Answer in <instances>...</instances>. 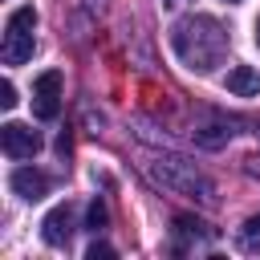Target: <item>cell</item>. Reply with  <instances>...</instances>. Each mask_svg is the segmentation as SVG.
I'll return each instance as SVG.
<instances>
[{"instance_id":"1","label":"cell","mask_w":260,"mask_h":260,"mask_svg":"<svg viewBox=\"0 0 260 260\" xmlns=\"http://www.w3.org/2000/svg\"><path fill=\"white\" fill-rule=\"evenodd\" d=\"M146 175H150L162 191L191 195V199H199V203H211V199H215L211 179L199 175L195 162H187V158H154V162H146Z\"/></svg>"},{"instance_id":"2","label":"cell","mask_w":260,"mask_h":260,"mask_svg":"<svg viewBox=\"0 0 260 260\" xmlns=\"http://www.w3.org/2000/svg\"><path fill=\"white\" fill-rule=\"evenodd\" d=\"M32 28H37L32 8H16L8 16V24H4V65H24L32 57V45H37Z\"/></svg>"},{"instance_id":"3","label":"cell","mask_w":260,"mask_h":260,"mask_svg":"<svg viewBox=\"0 0 260 260\" xmlns=\"http://www.w3.org/2000/svg\"><path fill=\"white\" fill-rule=\"evenodd\" d=\"M61 110V73L57 69H45L37 81H32V114L37 118H57Z\"/></svg>"},{"instance_id":"4","label":"cell","mask_w":260,"mask_h":260,"mask_svg":"<svg viewBox=\"0 0 260 260\" xmlns=\"http://www.w3.org/2000/svg\"><path fill=\"white\" fill-rule=\"evenodd\" d=\"M0 146H4L8 158H32L41 150V134L28 130L24 122H4L0 126Z\"/></svg>"},{"instance_id":"5","label":"cell","mask_w":260,"mask_h":260,"mask_svg":"<svg viewBox=\"0 0 260 260\" xmlns=\"http://www.w3.org/2000/svg\"><path fill=\"white\" fill-rule=\"evenodd\" d=\"M69 236H73V203H61L41 219V240L49 248H61V244H69Z\"/></svg>"},{"instance_id":"6","label":"cell","mask_w":260,"mask_h":260,"mask_svg":"<svg viewBox=\"0 0 260 260\" xmlns=\"http://www.w3.org/2000/svg\"><path fill=\"white\" fill-rule=\"evenodd\" d=\"M8 187L20 195V199H45L49 195V175L45 171H32V167H16L12 175H8Z\"/></svg>"},{"instance_id":"7","label":"cell","mask_w":260,"mask_h":260,"mask_svg":"<svg viewBox=\"0 0 260 260\" xmlns=\"http://www.w3.org/2000/svg\"><path fill=\"white\" fill-rule=\"evenodd\" d=\"M228 89H232L236 98H252V93H260V69H252V65H236V69H228Z\"/></svg>"},{"instance_id":"8","label":"cell","mask_w":260,"mask_h":260,"mask_svg":"<svg viewBox=\"0 0 260 260\" xmlns=\"http://www.w3.org/2000/svg\"><path fill=\"white\" fill-rule=\"evenodd\" d=\"M240 248H244V252H260V215L244 219V228H240Z\"/></svg>"},{"instance_id":"9","label":"cell","mask_w":260,"mask_h":260,"mask_svg":"<svg viewBox=\"0 0 260 260\" xmlns=\"http://www.w3.org/2000/svg\"><path fill=\"white\" fill-rule=\"evenodd\" d=\"M85 228H89V232H102V228H106V203H102V199H93V203H89Z\"/></svg>"},{"instance_id":"10","label":"cell","mask_w":260,"mask_h":260,"mask_svg":"<svg viewBox=\"0 0 260 260\" xmlns=\"http://www.w3.org/2000/svg\"><path fill=\"white\" fill-rule=\"evenodd\" d=\"M16 102H20V98H16V85H12V81H0V106L12 110Z\"/></svg>"},{"instance_id":"11","label":"cell","mask_w":260,"mask_h":260,"mask_svg":"<svg viewBox=\"0 0 260 260\" xmlns=\"http://www.w3.org/2000/svg\"><path fill=\"white\" fill-rule=\"evenodd\" d=\"M110 256H114L110 244H89V252H85V260H110Z\"/></svg>"},{"instance_id":"12","label":"cell","mask_w":260,"mask_h":260,"mask_svg":"<svg viewBox=\"0 0 260 260\" xmlns=\"http://www.w3.org/2000/svg\"><path fill=\"white\" fill-rule=\"evenodd\" d=\"M248 175H260V158H248Z\"/></svg>"},{"instance_id":"13","label":"cell","mask_w":260,"mask_h":260,"mask_svg":"<svg viewBox=\"0 0 260 260\" xmlns=\"http://www.w3.org/2000/svg\"><path fill=\"white\" fill-rule=\"evenodd\" d=\"M256 45H260V20H256Z\"/></svg>"},{"instance_id":"14","label":"cell","mask_w":260,"mask_h":260,"mask_svg":"<svg viewBox=\"0 0 260 260\" xmlns=\"http://www.w3.org/2000/svg\"><path fill=\"white\" fill-rule=\"evenodd\" d=\"M256 138H260V130H256Z\"/></svg>"},{"instance_id":"15","label":"cell","mask_w":260,"mask_h":260,"mask_svg":"<svg viewBox=\"0 0 260 260\" xmlns=\"http://www.w3.org/2000/svg\"><path fill=\"white\" fill-rule=\"evenodd\" d=\"M232 4H236V0H232Z\"/></svg>"}]
</instances>
